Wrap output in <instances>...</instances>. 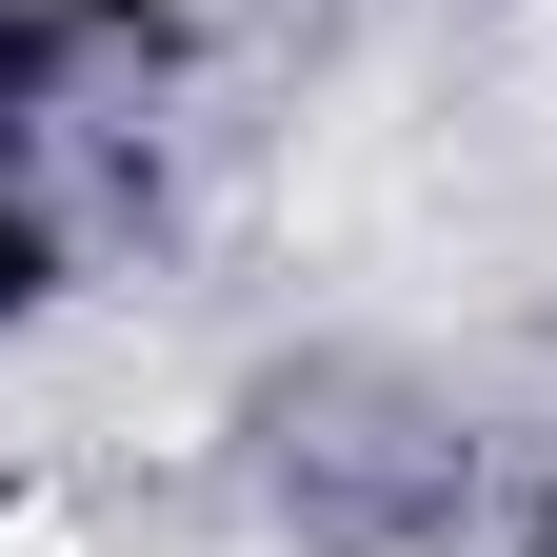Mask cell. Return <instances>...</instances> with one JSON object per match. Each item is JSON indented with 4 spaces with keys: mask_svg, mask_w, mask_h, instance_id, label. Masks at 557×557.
<instances>
[{
    "mask_svg": "<svg viewBox=\"0 0 557 557\" xmlns=\"http://www.w3.org/2000/svg\"><path fill=\"white\" fill-rule=\"evenodd\" d=\"M0 557H81V518H60V498H21V518H0Z\"/></svg>",
    "mask_w": 557,
    "mask_h": 557,
    "instance_id": "6da1fadb",
    "label": "cell"
}]
</instances>
